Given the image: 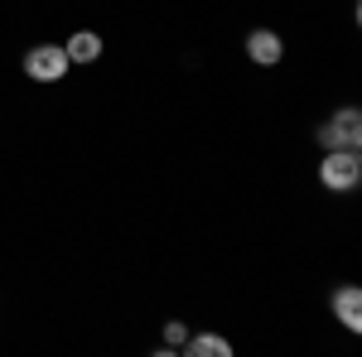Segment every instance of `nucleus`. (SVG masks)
Returning a JSON list of instances; mask_svg holds the SVG:
<instances>
[{"mask_svg":"<svg viewBox=\"0 0 362 357\" xmlns=\"http://www.w3.org/2000/svg\"><path fill=\"white\" fill-rule=\"evenodd\" d=\"M319 184L329 193H348L362 184V155L358 150H324V165H319Z\"/></svg>","mask_w":362,"mask_h":357,"instance_id":"f257e3e1","label":"nucleus"},{"mask_svg":"<svg viewBox=\"0 0 362 357\" xmlns=\"http://www.w3.org/2000/svg\"><path fill=\"white\" fill-rule=\"evenodd\" d=\"M319 145H324V150H358L362 145V111L358 107L334 111V116L319 126Z\"/></svg>","mask_w":362,"mask_h":357,"instance_id":"f03ea898","label":"nucleus"},{"mask_svg":"<svg viewBox=\"0 0 362 357\" xmlns=\"http://www.w3.org/2000/svg\"><path fill=\"white\" fill-rule=\"evenodd\" d=\"M68 68H73V63L63 54V44H34L25 54V78L29 83H63Z\"/></svg>","mask_w":362,"mask_h":357,"instance_id":"7ed1b4c3","label":"nucleus"},{"mask_svg":"<svg viewBox=\"0 0 362 357\" xmlns=\"http://www.w3.org/2000/svg\"><path fill=\"white\" fill-rule=\"evenodd\" d=\"M247 58L256 68H276L280 58H285V44H280L276 29H251L247 34Z\"/></svg>","mask_w":362,"mask_h":357,"instance_id":"20e7f679","label":"nucleus"},{"mask_svg":"<svg viewBox=\"0 0 362 357\" xmlns=\"http://www.w3.org/2000/svg\"><path fill=\"white\" fill-rule=\"evenodd\" d=\"M329 309H334V319H338L348 333L362 329V290H358V285H338L334 300H329Z\"/></svg>","mask_w":362,"mask_h":357,"instance_id":"39448f33","label":"nucleus"},{"mask_svg":"<svg viewBox=\"0 0 362 357\" xmlns=\"http://www.w3.org/2000/svg\"><path fill=\"white\" fill-rule=\"evenodd\" d=\"M63 54H68V63H97L102 58V34H92V29H78L68 44H63Z\"/></svg>","mask_w":362,"mask_h":357,"instance_id":"423d86ee","label":"nucleus"},{"mask_svg":"<svg viewBox=\"0 0 362 357\" xmlns=\"http://www.w3.org/2000/svg\"><path fill=\"white\" fill-rule=\"evenodd\" d=\"M184 353H194V357H232V343H227L223 333H198V338L184 343Z\"/></svg>","mask_w":362,"mask_h":357,"instance_id":"0eeeda50","label":"nucleus"},{"mask_svg":"<svg viewBox=\"0 0 362 357\" xmlns=\"http://www.w3.org/2000/svg\"><path fill=\"white\" fill-rule=\"evenodd\" d=\"M184 343H189V324L169 319L165 324V348H160V353H184Z\"/></svg>","mask_w":362,"mask_h":357,"instance_id":"6e6552de","label":"nucleus"}]
</instances>
